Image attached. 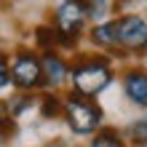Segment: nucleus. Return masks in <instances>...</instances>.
<instances>
[{
    "label": "nucleus",
    "instance_id": "obj_3",
    "mask_svg": "<svg viewBox=\"0 0 147 147\" xmlns=\"http://www.w3.org/2000/svg\"><path fill=\"white\" fill-rule=\"evenodd\" d=\"M86 22H88V13H86L83 0H62L54 11V22H51V27L56 30L59 48L72 51L86 30Z\"/></svg>",
    "mask_w": 147,
    "mask_h": 147
},
{
    "label": "nucleus",
    "instance_id": "obj_7",
    "mask_svg": "<svg viewBox=\"0 0 147 147\" xmlns=\"http://www.w3.org/2000/svg\"><path fill=\"white\" fill-rule=\"evenodd\" d=\"M123 94L131 105L147 110V70L142 67H128L123 72Z\"/></svg>",
    "mask_w": 147,
    "mask_h": 147
},
{
    "label": "nucleus",
    "instance_id": "obj_6",
    "mask_svg": "<svg viewBox=\"0 0 147 147\" xmlns=\"http://www.w3.org/2000/svg\"><path fill=\"white\" fill-rule=\"evenodd\" d=\"M40 70H43V86L51 91L62 88L70 80V64L59 51H40Z\"/></svg>",
    "mask_w": 147,
    "mask_h": 147
},
{
    "label": "nucleus",
    "instance_id": "obj_12",
    "mask_svg": "<svg viewBox=\"0 0 147 147\" xmlns=\"http://www.w3.org/2000/svg\"><path fill=\"white\" fill-rule=\"evenodd\" d=\"M126 136L134 147H147V110L142 118H136L131 126L126 128Z\"/></svg>",
    "mask_w": 147,
    "mask_h": 147
},
{
    "label": "nucleus",
    "instance_id": "obj_1",
    "mask_svg": "<svg viewBox=\"0 0 147 147\" xmlns=\"http://www.w3.org/2000/svg\"><path fill=\"white\" fill-rule=\"evenodd\" d=\"M115 78L112 70V56L107 54H80L70 64V83L72 91L80 96L96 99Z\"/></svg>",
    "mask_w": 147,
    "mask_h": 147
},
{
    "label": "nucleus",
    "instance_id": "obj_8",
    "mask_svg": "<svg viewBox=\"0 0 147 147\" xmlns=\"http://www.w3.org/2000/svg\"><path fill=\"white\" fill-rule=\"evenodd\" d=\"M88 40L102 51H115V56H118V24H115V19L96 22L94 30L88 32Z\"/></svg>",
    "mask_w": 147,
    "mask_h": 147
},
{
    "label": "nucleus",
    "instance_id": "obj_15",
    "mask_svg": "<svg viewBox=\"0 0 147 147\" xmlns=\"http://www.w3.org/2000/svg\"><path fill=\"white\" fill-rule=\"evenodd\" d=\"M11 86V64H8V56L0 54V91Z\"/></svg>",
    "mask_w": 147,
    "mask_h": 147
},
{
    "label": "nucleus",
    "instance_id": "obj_9",
    "mask_svg": "<svg viewBox=\"0 0 147 147\" xmlns=\"http://www.w3.org/2000/svg\"><path fill=\"white\" fill-rule=\"evenodd\" d=\"M88 147H128V144H126L123 134H120L118 128H107V126H102L96 134H91Z\"/></svg>",
    "mask_w": 147,
    "mask_h": 147
},
{
    "label": "nucleus",
    "instance_id": "obj_2",
    "mask_svg": "<svg viewBox=\"0 0 147 147\" xmlns=\"http://www.w3.org/2000/svg\"><path fill=\"white\" fill-rule=\"evenodd\" d=\"M62 115L70 126V131L78 136H91L96 134L102 126H105V112L96 105V99H88V96H80V94L70 91L64 96V107H62Z\"/></svg>",
    "mask_w": 147,
    "mask_h": 147
},
{
    "label": "nucleus",
    "instance_id": "obj_11",
    "mask_svg": "<svg viewBox=\"0 0 147 147\" xmlns=\"http://www.w3.org/2000/svg\"><path fill=\"white\" fill-rule=\"evenodd\" d=\"M5 110L11 112L13 118H22V112H27L32 105H35V96H32V91H19L16 96H11L8 102H3Z\"/></svg>",
    "mask_w": 147,
    "mask_h": 147
},
{
    "label": "nucleus",
    "instance_id": "obj_13",
    "mask_svg": "<svg viewBox=\"0 0 147 147\" xmlns=\"http://www.w3.org/2000/svg\"><path fill=\"white\" fill-rule=\"evenodd\" d=\"M62 107H64V99L62 96H56L54 91H48V94H43L40 96V115L43 118H56V115H62Z\"/></svg>",
    "mask_w": 147,
    "mask_h": 147
},
{
    "label": "nucleus",
    "instance_id": "obj_10",
    "mask_svg": "<svg viewBox=\"0 0 147 147\" xmlns=\"http://www.w3.org/2000/svg\"><path fill=\"white\" fill-rule=\"evenodd\" d=\"M32 38H35V46H38L40 51H59V43H56V30L51 27V24H40V27H35Z\"/></svg>",
    "mask_w": 147,
    "mask_h": 147
},
{
    "label": "nucleus",
    "instance_id": "obj_14",
    "mask_svg": "<svg viewBox=\"0 0 147 147\" xmlns=\"http://www.w3.org/2000/svg\"><path fill=\"white\" fill-rule=\"evenodd\" d=\"M83 5H86L88 19H94V22H105L112 11V0H83Z\"/></svg>",
    "mask_w": 147,
    "mask_h": 147
},
{
    "label": "nucleus",
    "instance_id": "obj_5",
    "mask_svg": "<svg viewBox=\"0 0 147 147\" xmlns=\"http://www.w3.org/2000/svg\"><path fill=\"white\" fill-rule=\"evenodd\" d=\"M11 64V86L19 91H35L43 88V70H40V56L30 48H16L13 56L8 59Z\"/></svg>",
    "mask_w": 147,
    "mask_h": 147
},
{
    "label": "nucleus",
    "instance_id": "obj_4",
    "mask_svg": "<svg viewBox=\"0 0 147 147\" xmlns=\"http://www.w3.org/2000/svg\"><path fill=\"white\" fill-rule=\"evenodd\" d=\"M118 24V56H136L147 54V19L139 13H123L115 19Z\"/></svg>",
    "mask_w": 147,
    "mask_h": 147
}]
</instances>
